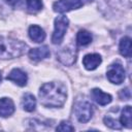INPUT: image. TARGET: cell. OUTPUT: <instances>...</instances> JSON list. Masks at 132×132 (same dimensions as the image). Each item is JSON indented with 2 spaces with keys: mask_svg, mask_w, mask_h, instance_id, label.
<instances>
[{
  "mask_svg": "<svg viewBox=\"0 0 132 132\" xmlns=\"http://www.w3.org/2000/svg\"><path fill=\"white\" fill-rule=\"evenodd\" d=\"M6 78L8 79V80H11V81H13L14 84H16L18 86H21V87H23V86H25L26 84H27V74L23 71V70H21V69H19V68H14V69H12L9 73H8V75L6 76Z\"/></svg>",
  "mask_w": 132,
  "mask_h": 132,
  "instance_id": "ba28073f",
  "label": "cell"
},
{
  "mask_svg": "<svg viewBox=\"0 0 132 132\" xmlns=\"http://www.w3.org/2000/svg\"><path fill=\"white\" fill-rule=\"evenodd\" d=\"M22 104H23V108L26 111H33L35 109V106H36V100L32 94L28 93V94L24 95Z\"/></svg>",
  "mask_w": 132,
  "mask_h": 132,
  "instance_id": "9a60e30c",
  "label": "cell"
},
{
  "mask_svg": "<svg viewBox=\"0 0 132 132\" xmlns=\"http://www.w3.org/2000/svg\"><path fill=\"white\" fill-rule=\"evenodd\" d=\"M67 97L66 87L62 82L52 81L41 86L39 91L40 103L46 107H61Z\"/></svg>",
  "mask_w": 132,
  "mask_h": 132,
  "instance_id": "6da1fadb",
  "label": "cell"
},
{
  "mask_svg": "<svg viewBox=\"0 0 132 132\" xmlns=\"http://www.w3.org/2000/svg\"><path fill=\"white\" fill-rule=\"evenodd\" d=\"M57 131H74V127L66 121L61 122V124L57 127Z\"/></svg>",
  "mask_w": 132,
  "mask_h": 132,
  "instance_id": "ffe728a7",
  "label": "cell"
},
{
  "mask_svg": "<svg viewBox=\"0 0 132 132\" xmlns=\"http://www.w3.org/2000/svg\"><path fill=\"white\" fill-rule=\"evenodd\" d=\"M132 111H131V106L127 105L126 107H124L123 111H122V116H121V124L127 128H131L132 126Z\"/></svg>",
  "mask_w": 132,
  "mask_h": 132,
  "instance_id": "e0dca14e",
  "label": "cell"
},
{
  "mask_svg": "<svg viewBox=\"0 0 132 132\" xmlns=\"http://www.w3.org/2000/svg\"><path fill=\"white\" fill-rule=\"evenodd\" d=\"M1 79H2V76H1V71H0V82H1Z\"/></svg>",
  "mask_w": 132,
  "mask_h": 132,
  "instance_id": "603a6c76",
  "label": "cell"
},
{
  "mask_svg": "<svg viewBox=\"0 0 132 132\" xmlns=\"http://www.w3.org/2000/svg\"><path fill=\"white\" fill-rule=\"evenodd\" d=\"M91 96L99 105H102V106L110 103L112 100V97L109 94L102 92L100 89H93L91 91Z\"/></svg>",
  "mask_w": 132,
  "mask_h": 132,
  "instance_id": "30bf717a",
  "label": "cell"
},
{
  "mask_svg": "<svg viewBox=\"0 0 132 132\" xmlns=\"http://www.w3.org/2000/svg\"><path fill=\"white\" fill-rule=\"evenodd\" d=\"M88 1H92V0H88Z\"/></svg>",
  "mask_w": 132,
  "mask_h": 132,
  "instance_id": "cb8c5ba5",
  "label": "cell"
},
{
  "mask_svg": "<svg viewBox=\"0 0 132 132\" xmlns=\"http://www.w3.org/2000/svg\"><path fill=\"white\" fill-rule=\"evenodd\" d=\"M120 53L126 58L131 57V39L129 37H124L120 41Z\"/></svg>",
  "mask_w": 132,
  "mask_h": 132,
  "instance_id": "5bb4252c",
  "label": "cell"
},
{
  "mask_svg": "<svg viewBox=\"0 0 132 132\" xmlns=\"http://www.w3.org/2000/svg\"><path fill=\"white\" fill-rule=\"evenodd\" d=\"M14 111V104L9 98H1L0 99V117L7 118L11 116Z\"/></svg>",
  "mask_w": 132,
  "mask_h": 132,
  "instance_id": "8fae6325",
  "label": "cell"
},
{
  "mask_svg": "<svg viewBox=\"0 0 132 132\" xmlns=\"http://www.w3.org/2000/svg\"><path fill=\"white\" fill-rule=\"evenodd\" d=\"M57 57L61 63H63L64 65L70 66L76 60V51L73 46H67V47L62 48L58 53Z\"/></svg>",
  "mask_w": 132,
  "mask_h": 132,
  "instance_id": "52a82bcc",
  "label": "cell"
},
{
  "mask_svg": "<svg viewBox=\"0 0 132 132\" xmlns=\"http://www.w3.org/2000/svg\"><path fill=\"white\" fill-rule=\"evenodd\" d=\"M27 50L26 43L21 40L0 36V58L13 59L22 56Z\"/></svg>",
  "mask_w": 132,
  "mask_h": 132,
  "instance_id": "7a4b0ae2",
  "label": "cell"
},
{
  "mask_svg": "<svg viewBox=\"0 0 132 132\" xmlns=\"http://www.w3.org/2000/svg\"><path fill=\"white\" fill-rule=\"evenodd\" d=\"M74 113L80 123H87L92 118L93 106L87 100L77 101L74 106Z\"/></svg>",
  "mask_w": 132,
  "mask_h": 132,
  "instance_id": "277c9868",
  "label": "cell"
},
{
  "mask_svg": "<svg viewBox=\"0 0 132 132\" xmlns=\"http://www.w3.org/2000/svg\"><path fill=\"white\" fill-rule=\"evenodd\" d=\"M101 57L98 54H89L86 55L82 59V64L86 69L88 70H94L101 64Z\"/></svg>",
  "mask_w": 132,
  "mask_h": 132,
  "instance_id": "9c48e42d",
  "label": "cell"
},
{
  "mask_svg": "<svg viewBox=\"0 0 132 132\" xmlns=\"http://www.w3.org/2000/svg\"><path fill=\"white\" fill-rule=\"evenodd\" d=\"M103 121H104V123H105L106 126H108V127H110V128H112V129H121V128H122V125H121L117 120L112 119V118L109 117V116H106Z\"/></svg>",
  "mask_w": 132,
  "mask_h": 132,
  "instance_id": "d6986e66",
  "label": "cell"
},
{
  "mask_svg": "<svg viewBox=\"0 0 132 132\" xmlns=\"http://www.w3.org/2000/svg\"><path fill=\"white\" fill-rule=\"evenodd\" d=\"M68 19L64 15H60L55 20V31L52 36V41L54 44H60L64 38V35L68 28Z\"/></svg>",
  "mask_w": 132,
  "mask_h": 132,
  "instance_id": "3957f363",
  "label": "cell"
},
{
  "mask_svg": "<svg viewBox=\"0 0 132 132\" xmlns=\"http://www.w3.org/2000/svg\"><path fill=\"white\" fill-rule=\"evenodd\" d=\"M91 41H92V35L90 32H88L86 30L78 31V33L76 35V42L78 45L85 46V45H88L89 43H91Z\"/></svg>",
  "mask_w": 132,
  "mask_h": 132,
  "instance_id": "2e32d148",
  "label": "cell"
},
{
  "mask_svg": "<svg viewBox=\"0 0 132 132\" xmlns=\"http://www.w3.org/2000/svg\"><path fill=\"white\" fill-rule=\"evenodd\" d=\"M27 8L31 13H36L42 8L41 0H27Z\"/></svg>",
  "mask_w": 132,
  "mask_h": 132,
  "instance_id": "ac0fdd59",
  "label": "cell"
},
{
  "mask_svg": "<svg viewBox=\"0 0 132 132\" xmlns=\"http://www.w3.org/2000/svg\"><path fill=\"white\" fill-rule=\"evenodd\" d=\"M120 97H121L122 99H124V100H128V99H130L131 94H130L129 89H128V88L123 89V90L120 92Z\"/></svg>",
  "mask_w": 132,
  "mask_h": 132,
  "instance_id": "44dd1931",
  "label": "cell"
},
{
  "mask_svg": "<svg viewBox=\"0 0 132 132\" xmlns=\"http://www.w3.org/2000/svg\"><path fill=\"white\" fill-rule=\"evenodd\" d=\"M10 6H12V7H15V6H18L20 3H21V0H5Z\"/></svg>",
  "mask_w": 132,
  "mask_h": 132,
  "instance_id": "7402d4cb",
  "label": "cell"
},
{
  "mask_svg": "<svg viewBox=\"0 0 132 132\" xmlns=\"http://www.w3.org/2000/svg\"><path fill=\"white\" fill-rule=\"evenodd\" d=\"M29 36L35 42H42L45 38V33L39 26L33 25L29 28Z\"/></svg>",
  "mask_w": 132,
  "mask_h": 132,
  "instance_id": "4fadbf2b",
  "label": "cell"
},
{
  "mask_svg": "<svg viewBox=\"0 0 132 132\" xmlns=\"http://www.w3.org/2000/svg\"><path fill=\"white\" fill-rule=\"evenodd\" d=\"M107 78L110 82L120 85L124 81L125 79V70L123 66L119 63H114L109 66L107 69Z\"/></svg>",
  "mask_w": 132,
  "mask_h": 132,
  "instance_id": "5b68a950",
  "label": "cell"
},
{
  "mask_svg": "<svg viewBox=\"0 0 132 132\" xmlns=\"http://www.w3.org/2000/svg\"><path fill=\"white\" fill-rule=\"evenodd\" d=\"M51 55L50 50L47 46H40L36 48H32L29 52V57L33 61H41L45 58H47Z\"/></svg>",
  "mask_w": 132,
  "mask_h": 132,
  "instance_id": "7c38bea8",
  "label": "cell"
},
{
  "mask_svg": "<svg viewBox=\"0 0 132 132\" xmlns=\"http://www.w3.org/2000/svg\"><path fill=\"white\" fill-rule=\"evenodd\" d=\"M82 6L81 0H58L54 3L53 8L57 12H66Z\"/></svg>",
  "mask_w": 132,
  "mask_h": 132,
  "instance_id": "8992f818",
  "label": "cell"
}]
</instances>
